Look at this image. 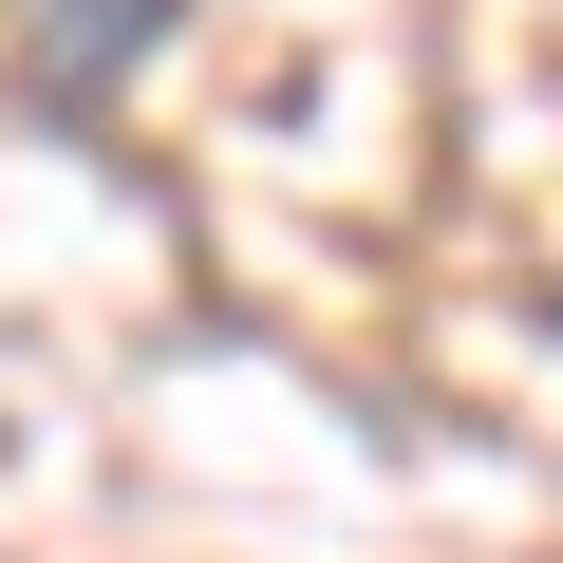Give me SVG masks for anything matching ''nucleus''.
I'll list each match as a JSON object with an SVG mask.
<instances>
[{"mask_svg":"<svg viewBox=\"0 0 563 563\" xmlns=\"http://www.w3.org/2000/svg\"><path fill=\"white\" fill-rule=\"evenodd\" d=\"M132 38H151V0H20V57H38V95H95Z\"/></svg>","mask_w":563,"mask_h":563,"instance_id":"nucleus-1","label":"nucleus"}]
</instances>
